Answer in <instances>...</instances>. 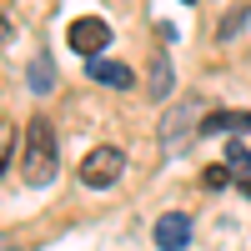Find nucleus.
<instances>
[{
    "instance_id": "f257e3e1",
    "label": "nucleus",
    "mask_w": 251,
    "mask_h": 251,
    "mask_svg": "<svg viewBox=\"0 0 251 251\" xmlns=\"http://www.w3.org/2000/svg\"><path fill=\"white\" fill-rule=\"evenodd\" d=\"M60 171V146H55V131H50V121L46 116H35L25 126V151H20V176H25L30 186H46L55 181Z\"/></svg>"
},
{
    "instance_id": "f03ea898",
    "label": "nucleus",
    "mask_w": 251,
    "mask_h": 251,
    "mask_svg": "<svg viewBox=\"0 0 251 251\" xmlns=\"http://www.w3.org/2000/svg\"><path fill=\"white\" fill-rule=\"evenodd\" d=\"M126 171V156L116 151V146H96V151L80 161V186H91V191H106V186H116Z\"/></svg>"
},
{
    "instance_id": "7ed1b4c3",
    "label": "nucleus",
    "mask_w": 251,
    "mask_h": 251,
    "mask_svg": "<svg viewBox=\"0 0 251 251\" xmlns=\"http://www.w3.org/2000/svg\"><path fill=\"white\" fill-rule=\"evenodd\" d=\"M66 40H71V50H75V55L96 60L100 50L111 46V25H106V20H100V15H80V20H71Z\"/></svg>"
},
{
    "instance_id": "20e7f679",
    "label": "nucleus",
    "mask_w": 251,
    "mask_h": 251,
    "mask_svg": "<svg viewBox=\"0 0 251 251\" xmlns=\"http://www.w3.org/2000/svg\"><path fill=\"white\" fill-rule=\"evenodd\" d=\"M161 136H166L161 146H166V151L176 156V151H181V146L191 141V136H201V111H196V106H176L171 116L161 121Z\"/></svg>"
},
{
    "instance_id": "39448f33",
    "label": "nucleus",
    "mask_w": 251,
    "mask_h": 251,
    "mask_svg": "<svg viewBox=\"0 0 251 251\" xmlns=\"http://www.w3.org/2000/svg\"><path fill=\"white\" fill-rule=\"evenodd\" d=\"M156 246L161 251H186V246H191V216H186V211H166L156 221Z\"/></svg>"
},
{
    "instance_id": "423d86ee",
    "label": "nucleus",
    "mask_w": 251,
    "mask_h": 251,
    "mask_svg": "<svg viewBox=\"0 0 251 251\" xmlns=\"http://www.w3.org/2000/svg\"><path fill=\"white\" fill-rule=\"evenodd\" d=\"M86 75H91V80H100V86H111V91H131V86H136L131 66H126V60H106V55L86 60Z\"/></svg>"
},
{
    "instance_id": "0eeeda50",
    "label": "nucleus",
    "mask_w": 251,
    "mask_h": 251,
    "mask_svg": "<svg viewBox=\"0 0 251 251\" xmlns=\"http://www.w3.org/2000/svg\"><path fill=\"white\" fill-rule=\"evenodd\" d=\"M226 131H251V111H211V116H201V136H226Z\"/></svg>"
},
{
    "instance_id": "6e6552de",
    "label": "nucleus",
    "mask_w": 251,
    "mask_h": 251,
    "mask_svg": "<svg viewBox=\"0 0 251 251\" xmlns=\"http://www.w3.org/2000/svg\"><path fill=\"white\" fill-rule=\"evenodd\" d=\"M50 86H55V66H50L46 55L30 60V91H50Z\"/></svg>"
},
{
    "instance_id": "1a4fd4ad",
    "label": "nucleus",
    "mask_w": 251,
    "mask_h": 251,
    "mask_svg": "<svg viewBox=\"0 0 251 251\" xmlns=\"http://www.w3.org/2000/svg\"><path fill=\"white\" fill-rule=\"evenodd\" d=\"M226 166H231V171H236L241 181L251 176V151H246V146H241V141H231V146H226Z\"/></svg>"
},
{
    "instance_id": "9d476101",
    "label": "nucleus",
    "mask_w": 251,
    "mask_h": 251,
    "mask_svg": "<svg viewBox=\"0 0 251 251\" xmlns=\"http://www.w3.org/2000/svg\"><path fill=\"white\" fill-rule=\"evenodd\" d=\"M151 86H156V96L171 91V60H166V55H156V60H151Z\"/></svg>"
},
{
    "instance_id": "9b49d317",
    "label": "nucleus",
    "mask_w": 251,
    "mask_h": 251,
    "mask_svg": "<svg viewBox=\"0 0 251 251\" xmlns=\"http://www.w3.org/2000/svg\"><path fill=\"white\" fill-rule=\"evenodd\" d=\"M201 181H206V191H221V186H231V166H206V171H201Z\"/></svg>"
},
{
    "instance_id": "f8f14e48",
    "label": "nucleus",
    "mask_w": 251,
    "mask_h": 251,
    "mask_svg": "<svg viewBox=\"0 0 251 251\" xmlns=\"http://www.w3.org/2000/svg\"><path fill=\"white\" fill-rule=\"evenodd\" d=\"M241 25H246V10H241V15H226V20H221V40H231Z\"/></svg>"
},
{
    "instance_id": "ddd939ff",
    "label": "nucleus",
    "mask_w": 251,
    "mask_h": 251,
    "mask_svg": "<svg viewBox=\"0 0 251 251\" xmlns=\"http://www.w3.org/2000/svg\"><path fill=\"white\" fill-rule=\"evenodd\" d=\"M236 186H241V196H246V201H251V176H246V181H236Z\"/></svg>"
},
{
    "instance_id": "4468645a",
    "label": "nucleus",
    "mask_w": 251,
    "mask_h": 251,
    "mask_svg": "<svg viewBox=\"0 0 251 251\" xmlns=\"http://www.w3.org/2000/svg\"><path fill=\"white\" fill-rule=\"evenodd\" d=\"M5 35H10V20H5V15H0V40H5Z\"/></svg>"
},
{
    "instance_id": "2eb2a0df",
    "label": "nucleus",
    "mask_w": 251,
    "mask_h": 251,
    "mask_svg": "<svg viewBox=\"0 0 251 251\" xmlns=\"http://www.w3.org/2000/svg\"><path fill=\"white\" fill-rule=\"evenodd\" d=\"M0 176H5V151H0Z\"/></svg>"
}]
</instances>
